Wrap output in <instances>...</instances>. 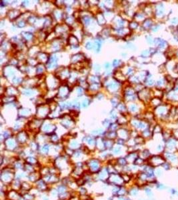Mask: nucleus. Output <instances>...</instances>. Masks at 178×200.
Instances as JSON below:
<instances>
[{"instance_id": "nucleus-3", "label": "nucleus", "mask_w": 178, "mask_h": 200, "mask_svg": "<svg viewBox=\"0 0 178 200\" xmlns=\"http://www.w3.org/2000/svg\"><path fill=\"white\" fill-rule=\"evenodd\" d=\"M156 188H157L158 190H166V189H167V186L165 185L164 184H163V183H158V184H156Z\"/></svg>"}, {"instance_id": "nucleus-2", "label": "nucleus", "mask_w": 178, "mask_h": 200, "mask_svg": "<svg viewBox=\"0 0 178 200\" xmlns=\"http://www.w3.org/2000/svg\"><path fill=\"white\" fill-rule=\"evenodd\" d=\"M161 166H162L163 168L165 170H166V171H168V170L171 169V164L169 163V162L166 161L164 162Z\"/></svg>"}, {"instance_id": "nucleus-6", "label": "nucleus", "mask_w": 178, "mask_h": 200, "mask_svg": "<svg viewBox=\"0 0 178 200\" xmlns=\"http://www.w3.org/2000/svg\"><path fill=\"white\" fill-rule=\"evenodd\" d=\"M176 196L178 197V191H177V193H176Z\"/></svg>"}, {"instance_id": "nucleus-4", "label": "nucleus", "mask_w": 178, "mask_h": 200, "mask_svg": "<svg viewBox=\"0 0 178 200\" xmlns=\"http://www.w3.org/2000/svg\"><path fill=\"white\" fill-rule=\"evenodd\" d=\"M169 192H170L171 196H176L177 190H176V189H174V188H171V189H170V190H169Z\"/></svg>"}, {"instance_id": "nucleus-1", "label": "nucleus", "mask_w": 178, "mask_h": 200, "mask_svg": "<svg viewBox=\"0 0 178 200\" xmlns=\"http://www.w3.org/2000/svg\"><path fill=\"white\" fill-rule=\"evenodd\" d=\"M166 160H168V161H169V163L172 165V164H177L176 162L177 161L178 159H177V157L176 155H174V154L173 153H168L166 156Z\"/></svg>"}, {"instance_id": "nucleus-5", "label": "nucleus", "mask_w": 178, "mask_h": 200, "mask_svg": "<svg viewBox=\"0 0 178 200\" xmlns=\"http://www.w3.org/2000/svg\"><path fill=\"white\" fill-rule=\"evenodd\" d=\"M156 175L158 176H161V175H163V171L161 170V169H158L157 171H156Z\"/></svg>"}]
</instances>
